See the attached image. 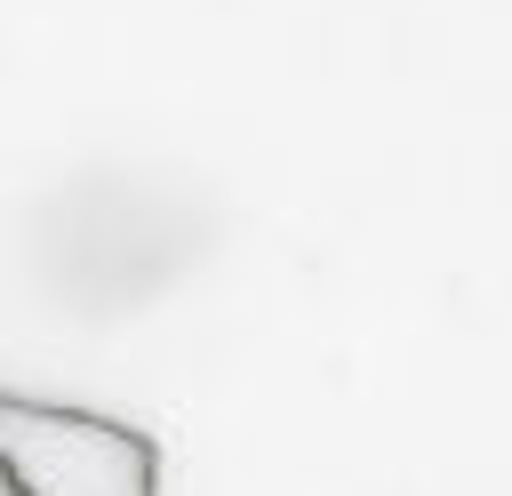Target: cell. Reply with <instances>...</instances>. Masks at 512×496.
I'll return each instance as SVG.
<instances>
[{
  "mask_svg": "<svg viewBox=\"0 0 512 496\" xmlns=\"http://www.w3.org/2000/svg\"><path fill=\"white\" fill-rule=\"evenodd\" d=\"M8 496H160V440L104 408L0 392Z\"/></svg>",
  "mask_w": 512,
  "mask_h": 496,
  "instance_id": "cell-1",
  "label": "cell"
}]
</instances>
